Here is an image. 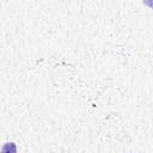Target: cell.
Instances as JSON below:
<instances>
[{
    "instance_id": "obj_1",
    "label": "cell",
    "mask_w": 153,
    "mask_h": 153,
    "mask_svg": "<svg viewBox=\"0 0 153 153\" xmlns=\"http://www.w3.org/2000/svg\"><path fill=\"white\" fill-rule=\"evenodd\" d=\"M1 153H17L16 143L14 142H6L1 148Z\"/></svg>"
}]
</instances>
